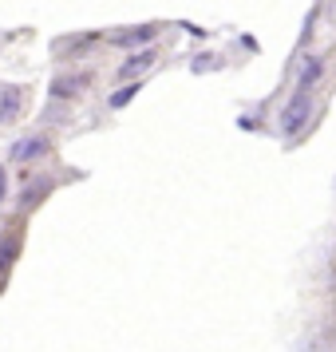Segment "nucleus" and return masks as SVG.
<instances>
[{
  "mask_svg": "<svg viewBox=\"0 0 336 352\" xmlns=\"http://www.w3.org/2000/svg\"><path fill=\"white\" fill-rule=\"evenodd\" d=\"M309 115H313V96H309V91H293V99L285 103V111L277 115V131H281L285 139H293V135L309 123Z\"/></svg>",
  "mask_w": 336,
  "mask_h": 352,
  "instance_id": "nucleus-1",
  "label": "nucleus"
},
{
  "mask_svg": "<svg viewBox=\"0 0 336 352\" xmlns=\"http://www.w3.org/2000/svg\"><path fill=\"white\" fill-rule=\"evenodd\" d=\"M28 107V87H20V83H0V127H8V123H16L20 115Z\"/></svg>",
  "mask_w": 336,
  "mask_h": 352,
  "instance_id": "nucleus-2",
  "label": "nucleus"
},
{
  "mask_svg": "<svg viewBox=\"0 0 336 352\" xmlns=\"http://www.w3.org/2000/svg\"><path fill=\"white\" fill-rule=\"evenodd\" d=\"M162 28L159 24H131V28H119V32H111L107 40H111L115 48H127V52H135V48H150L155 44V36H159Z\"/></svg>",
  "mask_w": 336,
  "mask_h": 352,
  "instance_id": "nucleus-3",
  "label": "nucleus"
},
{
  "mask_svg": "<svg viewBox=\"0 0 336 352\" xmlns=\"http://www.w3.org/2000/svg\"><path fill=\"white\" fill-rule=\"evenodd\" d=\"M87 87H91V76H87V72H64V76H56V80L48 83V96L71 103V99H80Z\"/></svg>",
  "mask_w": 336,
  "mask_h": 352,
  "instance_id": "nucleus-4",
  "label": "nucleus"
},
{
  "mask_svg": "<svg viewBox=\"0 0 336 352\" xmlns=\"http://www.w3.org/2000/svg\"><path fill=\"white\" fill-rule=\"evenodd\" d=\"M96 40H99V36H91V32L60 36V40L52 44V52H56V60H80V56H87V52L96 48Z\"/></svg>",
  "mask_w": 336,
  "mask_h": 352,
  "instance_id": "nucleus-5",
  "label": "nucleus"
},
{
  "mask_svg": "<svg viewBox=\"0 0 336 352\" xmlns=\"http://www.w3.org/2000/svg\"><path fill=\"white\" fill-rule=\"evenodd\" d=\"M52 151L48 135H28V139H16V143L8 146V159L12 162H32V159H44Z\"/></svg>",
  "mask_w": 336,
  "mask_h": 352,
  "instance_id": "nucleus-6",
  "label": "nucleus"
},
{
  "mask_svg": "<svg viewBox=\"0 0 336 352\" xmlns=\"http://www.w3.org/2000/svg\"><path fill=\"white\" fill-rule=\"evenodd\" d=\"M324 56L320 52H309V56H301V64H297V91H313L320 83V76H324Z\"/></svg>",
  "mask_w": 336,
  "mask_h": 352,
  "instance_id": "nucleus-7",
  "label": "nucleus"
},
{
  "mask_svg": "<svg viewBox=\"0 0 336 352\" xmlns=\"http://www.w3.org/2000/svg\"><path fill=\"white\" fill-rule=\"evenodd\" d=\"M155 60H159V52H155V48H135L123 64L115 67V76H119V80H135V76L150 72V67H155Z\"/></svg>",
  "mask_w": 336,
  "mask_h": 352,
  "instance_id": "nucleus-8",
  "label": "nucleus"
},
{
  "mask_svg": "<svg viewBox=\"0 0 336 352\" xmlns=\"http://www.w3.org/2000/svg\"><path fill=\"white\" fill-rule=\"evenodd\" d=\"M52 190V178H28V186H24V190H20V210H28V206H36V202H40V198H44V194Z\"/></svg>",
  "mask_w": 336,
  "mask_h": 352,
  "instance_id": "nucleus-9",
  "label": "nucleus"
},
{
  "mask_svg": "<svg viewBox=\"0 0 336 352\" xmlns=\"http://www.w3.org/2000/svg\"><path fill=\"white\" fill-rule=\"evenodd\" d=\"M16 254H20V238H16V234H4V238H0V281L8 277V270H12Z\"/></svg>",
  "mask_w": 336,
  "mask_h": 352,
  "instance_id": "nucleus-10",
  "label": "nucleus"
},
{
  "mask_svg": "<svg viewBox=\"0 0 336 352\" xmlns=\"http://www.w3.org/2000/svg\"><path fill=\"white\" fill-rule=\"evenodd\" d=\"M222 67V56H214V52H198L190 60V72L194 76H202V72H218Z\"/></svg>",
  "mask_w": 336,
  "mask_h": 352,
  "instance_id": "nucleus-11",
  "label": "nucleus"
},
{
  "mask_svg": "<svg viewBox=\"0 0 336 352\" xmlns=\"http://www.w3.org/2000/svg\"><path fill=\"white\" fill-rule=\"evenodd\" d=\"M44 123H52V127H60V123H67V99H52L48 107H44V115H40Z\"/></svg>",
  "mask_w": 336,
  "mask_h": 352,
  "instance_id": "nucleus-12",
  "label": "nucleus"
},
{
  "mask_svg": "<svg viewBox=\"0 0 336 352\" xmlns=\"http://www.w3.org/2000/svg\"><path fill=\"white\" fill-rule=\"evenodd\" d=\"M139 91H143V83H131V80H127V83H123V87L111 96V107H127L131 99L139 96Z\"/></svg>",
  "mask_w": 336,
  "mask_h": 352,
  "instance_id": "nucleus-13",
  "label": "nucleus"
},
{
  "mask_svg": "<svg viewBox=\"0 0 336 352\" xmlns=\"http://www.w3.org/2000/svg\"><path fill=\"white\" fill-rule=\"evenodd\" d=\"M297 352H324V349H320V344L313 340V336H304L301 344H297Z\"/></svg>",
  "mask_w": 336,
  "mask_h": 352,
  "instance_id": "nucleus-14",
  "label": "nucleus"
},
{
  "mask_svg": "<svg viewBox=\"0 0 336 352\" xmlns=\"http://www.w3.org/2000/svg\"><path fill=\"white\" fill-rule=\"evenodd\" d=\"M4 198H8V170L0 166V202H4Z\"/></svg>",
  "mask_w": 336,
  "mask_h": 352,
  "instance_id": "nucleus-15",
  "label": "nucleus"
}]
</instances>
